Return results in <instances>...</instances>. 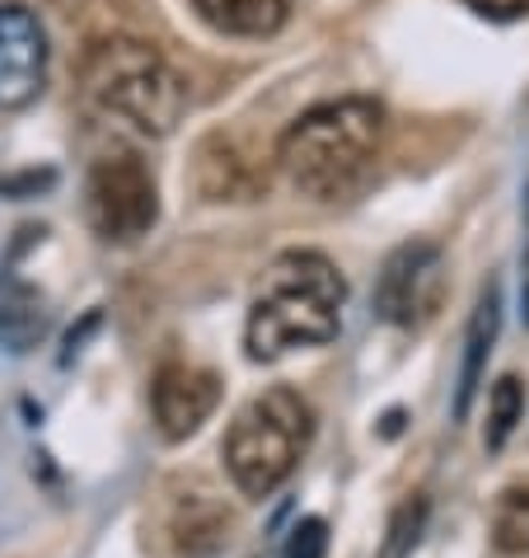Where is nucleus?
I'll list each match as a JSON object with an SVG mask.
<instances>
[{
  "instance_id": "obj_1",
  "label": "nucleus",
  "mask_w": 529,
  "mask_h": 558,
  "mask_svg": "<svg viewBox=\"0 0 529 558\" xmlns=\"http://www.w3.org/2000/svg\"><path fill=\"white\" fill-rule=\"evenodd\" d=\"M347 282L337 263L319 250H286L272 258L248 305L244 348L254 362H276L295 348H323L342 329Z\"/></svg>"
},
{
  "instance_id": "obj_2",
  "label": "nucleus",
  "mask_w": 529,
  "mask_h": 558,
  "mask_svg": "<svg viewBox=\"0 0 529 558\" xmlns=\"http://www.w3.org/2000/svg\"><path fill=\"white\" fill-rule=\"evenodd\" d=\"M380 146H384V108L366 95H352V99H329L295 118L282 132L276 165H282L286 183L300 197L337 203V197H347L366 183V174L380 160Z\"/></svg>"
},
{
  "instance_id": "obj_3",
  "label": "nucleus",
  "mask_w": 529,
  "mask_h": 558,
  "mask_svg": "<svg viewBox=\"0 0 529 558\" xmlns=\"http://www.w3.org/2000/svg\"><path fill=\"white\" fill-rule=\"evenodd\" d=\"M81 95L103 122L160 142L183 122L188 108V85L169 66L160 48L142 38H99L85 52L81 66Z\"/></svg>"
},
{
  "instance_id": "obj_4",
  "label": "nucleus",
  "mask_w": 529,
  "mask_h": 558,
  "mask_svg": "<svg viewBox=\"0 0 529 558\" xmlns=\"http://www.w3.org/2000/svg\"><path fill=\"white\" fill-rule=\"evenodd\" d=\"M309 437H315V409L295 390L276 385V390L254 395L235 413L225 432V470L235 478L244 498H268L291 478L300 464Z\"/></svg>"
},
{
  "instance_id": "obj_5",
  "label": "nucleus",
  "mask_w": 529,
  "mask_h": 558,
  "mask_svg": "<svg viewBox=\"0 0 529 558\" xmlns=\"http://www.w3.org/2000/svg\"><path fill=\"white\" fill-rule=\"evenodd\" d=\"M85 221L103 244H136L160 221V189L142 155H103L85 179Z\"/></svg>"
},
{
  "instance_id": "obj_6",
  "label": "nucleus",
  "mask_w": 529,
  "mask_h": 558,
  "mask_svg": "<svg viewBox=\"0 0 529 558\" xmlns=\"http://www.w3.org/2000/svg\"><path fill=\"white\" fill-rule=\"evenodd\" d=\"M445 291V254L431 240H408L384 258L376 282V315L394 329H417L435 315Z\"/></svg>"
},
{
  "instance_id": "obj_7",
  "label": "nucleus",
  "mask_w": 529,
  "mask_h": 558,
  "mask_svg": "<svg viewBox=\"0 0 529 558\" xmlns=\"http://www.w3.org/2000/svg\"><path fill=\"white\" fill-rule=\"evenodd\" d=\"M48 85V34L24 5H0V113L28 108Z\"/></svg>"
},
{
  "instance_id": "obj_8",
  "label": "nucleus",
  "mask_w": 529,
  "mask_h": 558,
  "mask_svg": "<svg viewBox=\"0 0 529 558\" xmlns=\"http://www.w3.org/2000/svg\"><path fill=\"white\" fill-rule=\"evenodd\" d=\"M221 404V380L216 371L201 366H164L150 385V409H155V427H160L164 441H188L193 432L207 423Z\"/></svg>"
},
{
  "instance_id": "obj_9",
  "label": "nucleus",
  "mask_w": 529,
  "mask_h": 558,
  "mask_svg": "<svg viewBox=\"0 0 529 558\" xmlns=\"http://www.w3.org/2000/svg\"><path fill=\"white\" fill-rule=\"evenodd\" d=\"M496 324H502V291H496V282H488V287H482V296H478V305H473L469 333H464V366H459V385H455V417H469V409H473L482 366H488L492 343H496Z\"/></svg>"
},
{
  "instance_id": "obj_10",
  "label": "nucleus",
  "mask_w": 529,
  "mask_h": 558,
  "mask_svg": "<svg viewBox=\"0 0 529 558\" xmlns=\"http://www.w3.org/2000/svg\"><path fill=\"white\" fill-rule=\"evenodd\" d=\"M197 20L230 38H268L286 24L291 0H193Z\"/></svg>"
},
{
  "instance_id": "obj_11",
  "label": "nucleus",
  "mask_w": 529,
  "mask_h": 558,
  "mask_svg": "<svg viewBox=\"0 0 529 558\" xmlns=\"http://www.w3.org/2000/svg\"><path fill=\"white\" fill-rule=\"evenodd\" d=\"M48 333V310L42 296L28 287H14L5 301H0V348L5 352H28L38 338Z\"/></svg>"
},
{
  "instance_id": "obj_12",
  "label": "nucleus",
  "mask_w": 529,
  "mask_h": 558,
  "mask_svg": "<svg viewBox=\"0 0 529 558\" xmlns=\"http://www.w3.org/2000/svg\"><path fill=\"white\" fill-rule=\"evenodd\" d=\"M225 525H230V517L221 507L207 502V498H193L188 507H179V517H174L179 549L183 554H211L225 539Z\"/></svg>"
},
{
  "instance_id": "obj_13",
  "label": "nucleus",
  "mask_w": 529,
  "mask_h": 558,
  "mask_svg": "<svg viewBox=\"0 0 529 558\" xmlns=\"http://www.w3.org/2000/svg\"><path fill=\"white\" fill-rule=\"evenodd\" d=\"M492 545L496 554H529V488H506L492 507Z\"/></svg>"
},
{
  "instance_id": "obj_14",
  "label": "nucleus",
  "mask_w": 529,
  "mask_h": 558,
  "mask_svg": "<svg viewBox=\"0 0 529 558\" xmlns=\"http://www.w3.org/2000/svg\"><path fill=\"white\" fill-rule=\"evenodd\" d=\"M520 417H525V385H520V376H502L488 395V432H482V446L502 451L510 441V432L520 427Z\"/></svg>"
},
{
  "instance_id": "obj_15",
  "label": "nucleus",
  "mask_w": 529,
  "mask_h": 558,
  "mask_svg": "<svg viewBox=\"0 0 529 558\" xmlns=\"http://www.w3.org/2000/svg\"><path fill=\"white\" fill-rule=\"evenodd\" d=\"M422 521H427V507L422 502H403L394 525H389V545H384V558H408L417 535H422Z\"/></svg>"
},
{
  "instance_id": "obj_16",
  "label": "nucleus",
  "mask_w": 529,
  "mask_h": 558,
  "mask_svg": "<svg viewBox=\"0 0 529 558\" xmlns=\"http://www.w3.org/2000/svg\"><path fill=\"white\" fill-rule=\"evenodd\" d=\"M329 554V525L319 517L295 521V531L286 535V558H323Z\"/></svg>"
},
{
  "instance_id": "obj_17",
  "label": "nucleus",
  "mask_w": 529,
  "mask_h": 558,
  "mask_svg": "<svg viewBox=\"0 0 529 558\" xmlns=\"http://www.w3.org/2000/svg\"><path fill=\"white\" fill-rule=\"evenodd\" d=\"M464 5L482 20H520V14H529V0H464Z\"/></svg>"
},
{
  "instance_id": "obj_18",
  "label": "nucleus",
  "mask_w": 529,
  "mask_h": 558,
  "mask_svg": "<svg viewBox=\"0 0 529 558\" xmlns=\"http://www.w3.org/2000/svg\"><path fill=\"white\" fill-rule=\"evenodd\" d=\"M525 319H529V263H525Z\"/></svg>"
}]
</instances>
